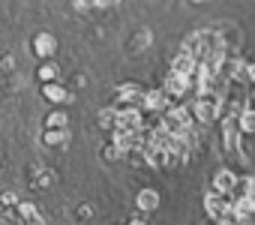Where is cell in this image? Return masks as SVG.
<instances>
[{
	"mask_svg": "<svg viewBox=\"0 0 255 225\" xmlns=\"http://www.w3.org/2000/svg\"><path fill=\"white\" fill-rule=\"evenodd\" d=\"M189 111H192V117H195L198 123L210 126V123L222 120V99H219V96H213V93H198V96L192 99Z\"/></svg>",
	"mask_w": 255,
	"mask_h": 225,
	"instance_id": "cell-1",
	"label": "cell"
},
{
	"mask_svg": "<svg viewBox=\"0 0 255 225\" xmlns=\"http://www.w3.org/2000/svg\"><path fill=\"white\" fill-rule=\"evenodd\" d=\"M228 207H231V201H228L225 195H216V192H207V195H204V213H207L213 222L228 219Z\"/></svg>",
	"mask_w": 255,
	"mask_h": 225,
	"instance_id": "cell-2",
	"label": "cell"
},
{
	"mask_svg": "<svg viewBox=\"0 0 255 225\" xmlns=\"http://www.w3.org/2000/svg\"><path fill=\"white\" fill-rule=\"evenodd\" d=\"M213 183H210V192H216V195H231V189H234V183H237V174L231 171V168H219V171H213V177H210Z\"/></svg>",
	"mask_w": 255,
	"mask_h": 225,
	"instance_id": "cell-3",
	"label": "cell"
},
{
	"mask_svg": "<svg viewBox=\"0 0 255 225\" xmlns=\"http://www.w3.org/2000/svg\"><path fill=\"white\" fill-rule=\"evenodd\" d=\"M162 93H165L168 99H171V96H186V93H189V81H186L183 75H174V72H168Z\"/></svg>",
	"mask_w": 255,
	"mask_h": 225,
	"instance_id": "cell-4",
	"label": "cell"
},
{
	"mask_svg": "<svg viewBox=\"0 0 255 225\" xmlns=\"http://www.w3.org/2000/svg\"><path fill=\"white\" fill-rule=\"evenodd\" d=\"M192 69H195V60H192L189 54L177 51V57H174V63H171V69H168V72H174V75H183V78H189V75H192Z\"/></svg>",
	"mask_w": 255,
	"mask_h": 225,
	"instance_id": "cell-5",
	"label": "cell"
},
{
	"mask_svg": "<svg viewBox=\"0 0 255 225\" xmlns=\"http://www.w3.org/2000/svg\"><path fill=\"white\" fill-rule=\"evenodd\" d=\"M135 204H138V210L150 213V210H156V207H159V192H156V189H141V192H138V198H135Z\"/></svg>",
	"mask_w": 255,
	"mask_h": 225,
	"instance_id": "cell-6",
	"label": "cell"
},
{
	"mask_svg": "<svg viewBox=\"0 0 255 225\" xmlns=\"http://www.w3.org/2000/svg\"><path fill=\"white\" fill-rule=\"evenodd\" d=\"M237 126H240V135H255V108H243L240 111Z\"/></svg>",
	"mask_w": 255,
	"mask_h": 225,
	"instance_id": "cell-7",
	"label": "cell"
},
{
	"mask_svg": "<svg viewBox=\"0 0 255 225\" xmlns=\"http://www.w3.org/2000/svg\"><path fill=\"white\" fill-rule=\"evenodd\" d=\"M147 45H150V30H138V33H135V39L129 42V48H132V51H141V48H147Z\"/></svg>",
	"mask_w": 255,
	"mask_h": 225,
	"instance_id": "cell-8",
	"label": "cell"
},
{
	"mask_svg": "<svg viewBox=\"0 0 255 225\" xmlns=\"http://www.w3.org/2000/svg\"><path fill=\"white\" fill-rule=\"evenodd\" d=\"M99 123H102V126H114V111H102Z\"/></svg>",
	"mask_w": 255,
	"mask_h": 225,
	"instance_id": "cell-9",
	"label": "cell"
},
{
	"mask_svg": "<svg viewBox=\"0 0 255 225\" xmlns=\"http://www.w3.org/2000/svg\"><path fill=\"white\" fill-rule=\"evenodd\" d=\"M246 81H249V84H255V60L246 66Z\"/></svg>",
	"mask_w": 255,
	"mask_h": 225,
	"instance_id": "cell-10",
	"label": "cell"
},
{
	"mask_svg": "<svg viewBox=\"0 0 255 225\" xmlns=\"http://www.w3.org/2000/svg\"><path fill=\"white\" fill-rule=\"evenodd\" d=\"M129 225H147V222H141V219H132V222H129Z\"/></svg>",
	"mask_w": 255,
	"mask_h": 225,
	"instance_id": "cell-11",
	"label": "cell"
},
{
	"mask_svg": "<svg viewBox=\"0 0 255 225\" xmlns=\"http://www.w3.org/2000/svg\"><path fill=\"white\" fill-rule=\"evenodd\" d=\"M216 225H234V222H231V219H222V222H216Z\"/></svg>",
	"mask_w": 255,
	"mask_h": 225,
	"instance_id": "cell-12",
	"label": "cell"
}]
</instances>
